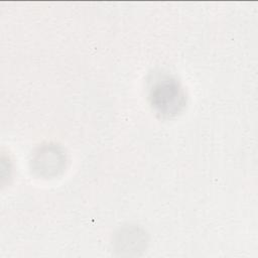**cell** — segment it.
Instances as JSON below:
<instances>
[{
    "label": "cell",
    "instance_id": "6da1fadb",
    "mask_svg": "<svg viewBox=\"0 0 258 258\" xmlns=\"http://www.w3.org/2000/svg\"><path fill=\"white\" fill-rule=\"evenodd\" d=\"M151 105L155 111L165 117H170L183 108L185 97L179 84L172 79H162L151 89Z\"/></svg>",
    "mask_w": 258,
    "mask_h": 258
}]
</instances>
